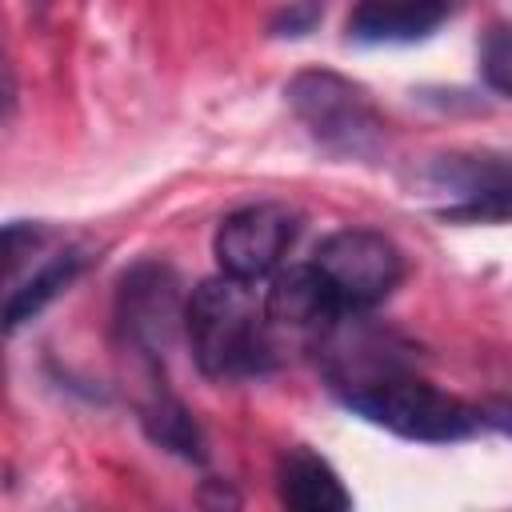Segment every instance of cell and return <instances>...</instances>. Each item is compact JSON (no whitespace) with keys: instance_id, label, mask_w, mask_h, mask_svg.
<instances>
[{"instance_id":"obj_14","label":"cell","mask_w":512,"mask_h":512,"mask_svg":"<svg viewBox=\"0 0 512 512\" xmlns=\"http://www.w3.org/2000/svg\"><path fill=\"white\" fill-rule=\"evenodd\" d=\"M52 240H56V232H52L48 224H24V220H12V224L4 228V272H8V280L16 276L20 260L40 256Z\"/></svg>"},{"instance_id":"obj_8","label":"cell","mask_w":512,"mask_h":512,"mask_svg":"<svg viewBox=\"0 0 512 512\" xmlns=\"http://www.w3.org/2000/svg\"><path fill=\"white\" fill-rule=\"evenodd\" d=\"M264 316L272 328H292V332H328L340 324L348 312L328 288V280L316 272V264H296L288 272H276L268 292H264Z\"/></svg>"},{"instance_id":"obj_10","label":"cell","mask_w":512,"mask_h":512,"mask_svg":"<svg viewBox=\"0 0 512 512\" xmlns=\"http://www.w3.org/2000/svg\"><path fill=\"white\" fill-rule=\"evenodd\" d=\"M88 264H92V252H88V248L64 244V248H56L52 256H44V260L32 268V276L12 280L8 300H4V332L12 336V332H20L28 320H36L56 296H64V292L84 276Z\"/></svg>"},{"instance_id":"obj_9","label":"cell","mask_w":512,"mask_h":512,"mask_svg":"<svg viewBox=\"0 0 512 512\" xmlns=\"http://www.w3.org/2000/svg\"><path fill=\"white\" fill-rule=\"evenodd\" d=\"M448 0H352L348 40L356 44H412L448 20Z\"/></svg>"},{"instance_id":"obj_1","label":"cell","mask_w":512,"mask_h":512,"mask_svg":"<svg viewBox=\"0 0 512 512\" xmlns=\"http://www.w3.org/2000/svg\"><path fill=\"white\" fill-rule=\"evenodd\" d=\"M184 340L196 368L212 380H248L272 372L276 364L264 304H256L248 280H236L228 272L192 288L184 312Z\"/></svg>"},{"instance_id":"obj_16","label":"cell","mask_w":512,"mask_h":512,"mask_svg":"<svg viewBox=\"0 0 512 512\" xmlns=\"http://www.w3.org/2000/svg\"><path fill=\"white\" fill-rule=\"evenodd\" d=\"M480 420L504 436H512V400H492V404H480Z\"/></svg>"},{"instance_id":"obj_3","label":"cell","mask_w":512,"mask_h":512,"mask_svg":"<svg viewBox=\"0 0 512 512\" xmlns=\"http://www.w3.org/2000/svg\"><path fill=\"white\" fill-rule=\"evenodd\" d=\"M284 100L304 132L340 160H376L384 148V116L372 104L368 88L332 72L304 68L284 84Z\"/></svg>"},{"instance_id":"obj_4","label":"cell","mask_w":512,"mask_h":512,"mask_svg":"<svg viewBox=\"0 0 512 512\" xmlns=\"http://www.w3.org/2000/svg\"><path fill=\"white\" fill-rule=\"evenodd\" d=\"M312 264L348 316L384 304L404 280V252L376 228H340L324 236L312 252Z\"/></svg>"},{"instance_id":"obj_6","label":"cell","mask_w":512,"mask_h":512,"mask_svg":"<svg viewBox=\"0 0 512 512\" xmlns=\"http://www.w3.org/2000/svg\"><path fill=\"white\" fill-rule=\"evenodd\" d=\"M188 296L176 268L160 260H140L120 276L116 288V332L144 360H164L184 336Z\"/></svg>"},{"instance_id":"obj_12","label":"cell","mask_w":512,"mask_h":512,"mask_svg":"<svg viewBox=\"0 0 512 512\" xmlns=\"http://www.w3.org/2000/svg\"><path fill=\"white\" fill-rule=\"evenodd\" d=\"M140 428H144V436H148L156 448H164V452H172V456H180V460H188V464H204V460H208L204 428H200L196 416L184 408V400H176V396L164 392V388H156V392L140 404Z\"/></svg>"},{"instance_id":"obj_13","label":"cell","mask_w":512,"mask_h":512,"mask_svg":"<svg viewBox=\"0 0 512 512\" xmlns=\"http://www.w3.org/2000/svg\"><path fill=\"white\" fill-rule=\"evenodd\" d=\"M476 68L496 96L512 100V24H488L476 48Z\"/></svg>"},{"instance_id":"obj_15","label":"cell","mask_w":512,"mask_h":512,"mask_svg":"<svg viewBox=\"0 0 512 512\" xmlns=\"http://www.w3.org/2000/svg\"><path fill=\"white\" fill-rule=\"evenodd\" d=\"M320 20H324V0H288V4L272 16L268 32H272V36H288V40H296V36H308Z\"/></svg>"},{"instance_id":"obj_2","label":"cell","mask_w":512,"mask_h":512,"mask_svg":"<svg viewBox=\"0 0 512 512\" xmlns=\"http://www.w3.org/2000/svg\"><path fill=\"white\" fill-rule=\"evenodd\" d=\"M336 392L368 424L420 444H456V440H468L476 428H484L480 404H464L460 396L440 392L436 384L420 380L404 364L348 380Z\"/></svg>"},{"instance_id":"obj_5","label":"cell","mask_w":512,"mask_h":512,"mask_svg":"<svg viewBox=\"0 0 512 512\" xmlns=\"http://www.w3.org/2000/svg\"><path fill=\"white\" fill-rule=\"evenodd\" d=\"M424 196L440 220L452 224H500L512 220V160L488 152H448L424 164Z\"/></svg>"},{"instance_id":"obj_11","label":"cell","mask_w":512,"mask_h":512,"mask_svg":"<svg viewBox=\"0 0 512 512\" xmlns=\"http://www.w3.org/2000/svg\"><path fill=\"white\" fill-rule=\"evenodd\" d=\"M276 492L280 504L296 512H344L352 508V492L344 488L340 472L312 448H288L276 464Z\"/></svg>"},{"instance_id":"obj_7","label":"cell","mask_w":512,"mask_h":512,"mask_svg":"<svg viewBox=\"0 0 512 512\" xmlns=\"http://www.w3.org/2000/svg\"><path fill=\"white\" fill-rule=\"evenodd\" d=\"M296 232H300V216L288 204H268V200L244 204L220 220L212 236V252H216L220 272L256 284L280 268Z\"/></svg>"}]
</instances>
